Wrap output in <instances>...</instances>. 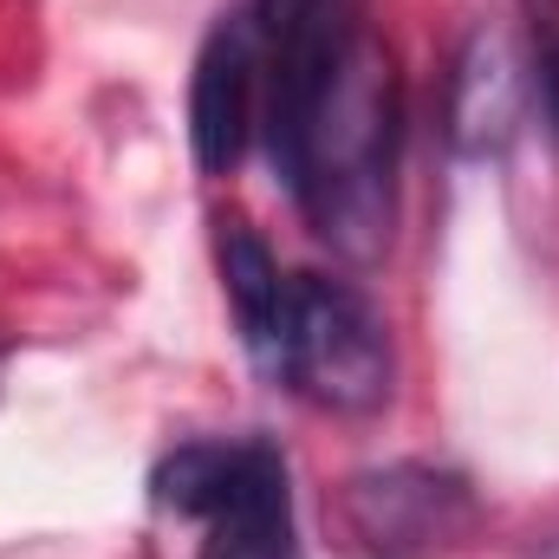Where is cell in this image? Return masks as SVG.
Listing matches in <instances>:
<instances>
[{
  "mask_svg": "<svg viewBox=\"0 0 559 559\" xmlns=\"http://www.w3.org/2000/svg\"><path fill=\"white\" fill-rule=\"evenodd\" d=\"M261 20L254 7H235L209 26L189 79V143L209 176L235 169L261 118Z\"/></svg>",
  "mask_w": 559,
  "mask_h": 559,
  "instance_id": "5",
  "label": "cell"
},
{
  "mask_svg": "<svg viewBox=\"0 0 559 559\" xmlns=\"http://www.w3.org/2000/svg\"><path fill=\"white\" fill-rule=\"evenodd\" d=\"M547 559H559V547H554V554H547Z\"/></svg>",
  "mask_w": 559,
  "mask_h": 559,
  "instance_id": "9",
  "label": "cell"
},
{
  "mask_svg": "<svg viewBox=\"0 0 559 559\" xmlns=\"http://www.w3.org/2000/svg\"><path fill=\"white\" fill-rule=\"evenodd\" d=\"M397 150H404V98L397 66L371 26L345 39L293 131L274 143V169L293 189L306 228L338 261H378L397 228Z\"/></svg>",
  "mask_w": 559,
  "mask_h": 559,
  "instance_id": "1",
  "label": "cell"
},
{
  "mask_svg": "<svg viewBox=\"0 0 559 559\" xmlns=\"http://www.w3.org/2000/svg\"><path fill=\"white\" fill-rule=\"evenodd\" d=\"M215 254H222L228 306H235V319H241V345H248V358L274 378L280 319H286V274H280V261L267 254V241H261L248 222H222Z\"/></svg>",
  "mask_w": 559,
  "mask_h": 559,
  "instance_id": "7",
  "label": "cell"
},
{
  "mask_svg": "<svg viewBox=\"0 0 559 559\" xmlns=\"http://www.w3.org/2000/svg\"><path fill=\"white\" fill-rule=\"evenodd\" d=\"M156 514L195 534V559H299L293 481L267 436H202L156 462Z\"/></svg>",
  "mask_w": 559,
  "mask_h": 559,
  "instance_id": "2",
  "label": "cell"
},
{
  "mask_svg": "<svg viewBox=\"0 0 559 559\" xmlns=\"http://www.w3.org/2000/svg\"><path fill=\"white\" fill-rule=\"evenodd\" d=\"M534 79L527 59L514 52V39L501 26H475L449 66V92H442V131L462 163H495L508 143L521 138Z\"/></svg>",
  "mask_w": 559,
  "mask_h": 559,
  "instance_id": "6",
  "label": "cell"
},
{
  "mask_svg": "<svg viewBox=\"0 0 559 559\" xmlns=\"http://www.w3.org/2000/svg\"><path fill=\"white\" fill-rule=\"evenodd\" d=\"M527 7V26H554L559 20V0H521Z\"/></svg>",
  "mask_w": 559,
  "mask_h": 559,
  "instance_id": "8",
  "label": "cell"
},
{
  "mask_svg": "<svg viewBox=\"0 0 559 559\" xmlns=\"http://www.w3.org/2000/svg\"><path fill=\"white\" fill-rule=\"evenodd\" d=\"M391 378H397L391 325L352 280L286 274L274 384L299 391L332 417H371L391 404Z\"/></svg>",
  "mask_w": 559,
  "mask_h": 559,
  "instance_id": "3",
  "label": "cell"
},
{
  "mask_svg": "<svg viewBox=\"0 0 559 559\" xmlns=\"http://www.w3.org/2000/svg\"><path fill=\"white\" fill-rule=\"evenodd\" d=\"M332 521L352 559H442L468 547L481 501L455 468L391 462V468L352 475L332 501Z\"/></svg>",
  "mask_w": 559,
  "mask_h": 559,
  "instance_id": "4",
  "label": "cell"
}]
</instances>
